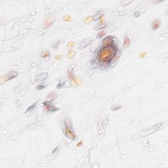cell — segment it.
<instances>
[{"instance_id":"6da1fadb","label":"cell","mask_w":168,"mask_h":168,"mask_svg":"<svg viewBox=\"0 0 168 168\" xmlns=\"http://www.w3.org/2000/svg\"><path fill=\"white\" fill-rule=\"evenodd\" d=\"M117 50L114 47L108 46L102 48L98 54V60L101 63H107L114 59Z\"/></svg>"},{"instance_id":"7a4b0ae2","label":"cell","mask_w":168,"mask_h":168,"mask_svg":"<svg viewBox=\"0 0 168 168\" xmlns=\"http://www.w3.org/2000/svg\"><path fill=\"white\" fill-rule=\"evenodd\" d=\"M64 133L68 138L70 139L71 140H75L76 139L75 134L74 133V131H72V129H71L68 125H65Z\"/></svg>"},{"instance_id":"3957f363","label":"cell","mask_w":168,"mask_h":168,"mask_svg":"<svg viewBox=\"0 0 168 168\" xmlns=\"http://www.w3.org/2000/svg\"><path fill=\"white\" fill-rule=\"evenodd\" d=\"M113 43V39L111 37H107V38H104L102 41V44H103L104 47H108L111 46V45Z\"/></svg>"}]
</instances>
